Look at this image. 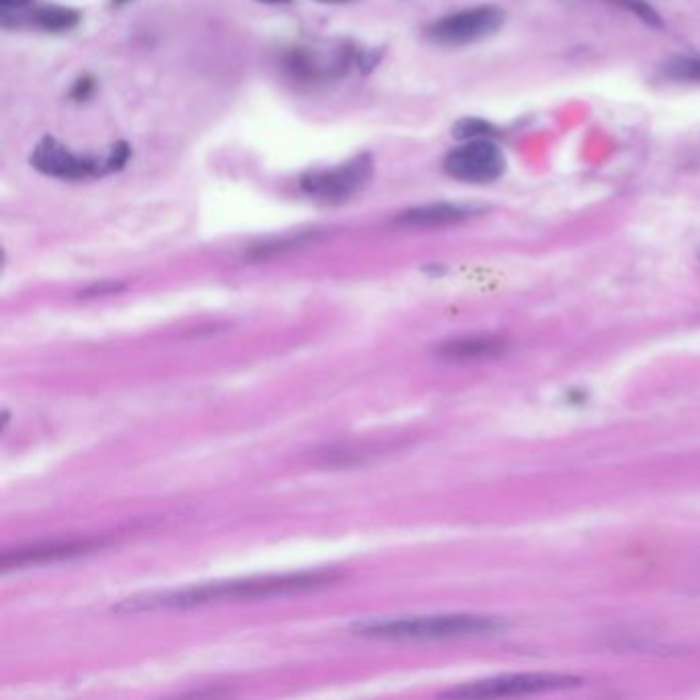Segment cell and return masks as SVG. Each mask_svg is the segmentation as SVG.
I'll return each instance as SVG.
<instances>
[{
  "mask_svg": "<svg viewBox=\"0 0 700 700\" xmlns=\"http://www.w3.org/2000/svg\"><path fill=\"white\" fill-rule=\"evenodd\" d=\"M341 579L335 571H300L284 575H265V577H247V579H230L216 583H202L185 590L144 594L122 600L111 610L120 614L132 612H152V610H183L196 608L220 600H257V598H276L288 594H300L333 586Z\"/></svg>",
  "mask_w": 700,
  "mask_h": 700,
  "instance_id": "obj_1",
  "label": "cell"
},
{
  "mask_svg": "<svg viewBox=\"0 0 700 700\" xmlns=\"http://www.w3.org/2000/svg\"><path fill=\"white\" fill-rule=\"evenodd\" d=\"M505 629V622L495 616L479 614H438V616H407V618H372L358 620L352 633L364 639H395V641H438L456 637L493 635Z\"/></svg>",
  "mask_w": 700,
  "mask_h": 700,
  "instance_id": "obj_2",
  "label": "cell"
},
{
  "mask_svg": "<svg viewBox=\"0 0 700 700\" xmlns=\"http://www.w3.org/2000/svg\"><path fill=\"white\" fill-rule=\"evenodd\" d=\"M374 175L372 154L360 152L331 169H310L300 177V187L308 198L323 204H343L368 185Z\"/></svg>",
  "mask_w": 700,
  "mask_h": 700,
  "instance_id": "obj_3",
  "label": "cell"
},
{
  "mask_svg": "<svg viewBox=\"0 0 700 700\" xmlns=\"http://www.w3.org/2000/svg\"><path fill=\"white\" fill-rule=\"evenodd\" d=\"M354 60L356 52L349 42H313L286 50L282 68L296 81L323 83L347 74Z\"/></svg>",
  "mask_w": 700,
  "mask_h": 700,
  "instance_id": "obj_4",
  "label": "cell"
},
{
  "mask_svg": "<svg viewBox=\"0 0 700 700\" xmlns=\"http://www.w3.org/2000/svg\"><path fill=\"white\" fill-rule=\"evenodd\" d=\"M505 13L495 5H481L450 13L427 27V40L440 46H466L487 40L501 29Z\"/></svg>",
  "mask_w": 700,
  "mask_h": 700,
  "instance_id": "obj_5",
  "label": "cell"
},
{
  "mask_svg": "<svg viewBox=\"0 0 700 700\" xmlns=\"http://www.w3.org/2000/svg\"><path fill=\"white\" fill-rule=\"evenodd\" d=\"M581 680L567 674H510L487 678L471 684H462L458 688L442 692L448 698H499V696H522L547 690L575 688Z\"/></svg>",
  "mask_w": 700,
  "mask_h": 700,
  "instance_id": "obj_6",
  "label": "cell"
},
{
  "mask_svg": "<svg viewBox=\"0 0 700 700\" xmlns=\"http://www.w3.org/2000/svg\"><path fill=\"white\" fill-rule=\"evenodd\" d=\"M444 169L456 181L487 185L505 173V157L495 142L471 140L448 154Z\"/></svg>",
  "mask_w": 700,
  "mask_h": 700,
  "instance_id": "obj_7",
  "label": "cell"
},
{
  "mask_svg": "<svg viewBox=\"0 0 700 700\" xmlns=\"http://www.w3.org/2000/svg\"><path fill=\"white\" fill-rule=\"evenodd\" d=\"M29 163L35 171L56 179L81 181L89 177H99L97 157L74 154L70 148H66L62 142H58L52 136H46L35 144Z\"/></svg>",
  "mask_w": 700,
  "mask_h": 700,
  "instance_id": "obj_8",
  "label": "cell"
},
{
  "mask_svg": "<svg viewBox=\"0 0 700 700\" xmlns=\"http://www.w3.org/2000/svg\"><path fill=\"white\" fill-rule=\"evenodd\" d=\"M101 547L99 542H52V544H35V547L5 553L0 559L3 569H15V567H27V565H40V563H54V561H64V559H74L87 555Z\"/></svg>",
  "mask_w": 700,
  "mask_h": 700,
  "instance_id": "obj_9",
  "label": "cell"
},
{
  "mask_svg": "<svg viewBox=\"0 0 700 700\" xmlns=\"http://www.w3.org/2000/svg\"><path fill=\"white\" fill-rule=\"evenodd\" d=\"M483 212V206L477 204H452V202H438L417 206L411 210H405L397 216L399 226L409 228H438V226H450L469 220L473 216H479Z\"/></svg>",
  "mask_w": 700,
  "mask_h": 700,
  "instance_id": "obj_10",
  "label": "cell"
},
{
  "mask_svg": "<svg viewBox=\"0 0 700 700\" xmlns=\"http://www.w3.org/2000/svg\"><path fill=\"white\" fill-rule=\"evenodd\" d=\"M81 13L70 7L60 5H46L37 7L33 11H15V13H0V21L5 27H35L46 33H66L72 31L81 23Z\"/></svg>",
  "mask_w": 700,
  "mask_h": 700,
  "instance_id": "obj_11",
  "label": "cell"
},
{
  "mask_svg": "<svg viewBox=\"0 0 700 700\" xmlns=\"http://www.w3.org/2000/svg\"><path fill=\"white\" fill-rule=\"evenodd\" d=\"M503 352L499 337H458L436 347V354L446 360H483Z\"/></svg>",
  "mask_w": 700,
  "mask_h": 700,
  "instance_id": "obj_12",
  "label": "cell"
},
{
  "mask_svg": "<svg viewBox=\"0 0 700 700\" xmlns=\"http://www.w3.org/2000/svg\"><path fill=\"white\" fill-rule=\"evenodd\" d=\"M670 81L700 83V56H674L661 68Z\"/></svg>",
  "mask_w": 700,
  "mask_h": 700,
  "instance_id": "obj_13",
  "label": "cell"
},
{
  "mask_svg": "<svg viewBox=\"0 0 700 700\" xmlns=\"http://www.w3.org/2000/svg\"><path fill=\"white\" fill-rule=\"evenodd\" d=\"M132 157V148L128 142H115L111 144L105 152H101L97 157V169H99V177L111 175L115 171H122L126 167V163Z\"/></svg>",
  "mask_w": 700,
  "mask_h": 700,
  "instance_id": "obj_14",
  "label": "cell"
},
{
  "mask_svg": "<svg viewBox=\"0 0 700 700\" xmlns=\"http://www.w3.org/2000/svg\"><path fill=\"white\" fill-rule=\"evenodd\" d=\"M452 136L462 142L471 140H491L497 136V128L481 118H462L454 124Z\"/></svg>",
  "mask_w": 700,
  "mask_h": 700,
  "instance_id": "obj_15",
  "label": "cell"
},
{
  "mask_svg": "<svg viewBox=\"0 0 700 700\" xmlns=\"http://www.w3.org/2000/svg\"><path fill=\"white\" fill-rule=\"evenodd\" d=\"M319 235L317 232H304V235H298V237H290V239H280V241H269V243H263V245H257L251 249V257L253 259H263V257H271V255H278V253H284V251H292V249H298L310 241H315Z\"/></svg>",
  "mask_w": 700,
  "mask_h": 700,
  "instance_id": "obj_16",
  "label": "cell"
},
{
  "mask_svg": "<svg viewBox=\"0 0 700 700\" xmlns=\"http://www.w3.org/2000/svg\"><path fill=\"white\" fill-rule=\"evenodd\" d=\"M614 3H618L622 9H627L629 13H633L637 19H641L649 27H661V25H664V21H661L659 13L649 3H645V0H614Z\"/></svg>",
  "mask_w": 700,
  "mask_h": 700,
  "instance_id": "obj_17",
  "label": "cell"
},
{
  "mask_svg": "<svg viewBox=\"0 0 700 700\" xmlns=\"http://www.w3.org/2000/svg\"><path fill=\"white\" fill-rule=\"evenodd\" d=\"M126 288V284L122 282H101V284H95V286H89L85 288L79 298H97V296H109V294H115V292H122Z\"/></svg>",
  "mask_w": 700,
  "mask_h": 700,
  "instance_id": "obj_18",
  "label": "cell"
},
{
  "mask_svg": "<svg viewBox=\"0 0 700 700\" xmlns=\"http://www.w3.org/2000/svg\"><path fill=\"white\" fill-rule=\"evenodd\" d=\"M95 79H93V76H83V79H79V81H76L74 85H72V89H70V99H74V101H87L91 95H93V91H95Z\"/></svg>",
  "mask_w": 700,
  "mask_h": 700,
  "instance_id": "obj_19",
  "label": "cell"
},
{
  "mask_svg": "<svg viewBox=\"0 0 700 700\" xmlns=\"http://www.w3.org/2000/svg\"><path fill=\"white\" fill-rule=\"evenodd\" d=\"M382 56H384V50H382V48L362 50V52L358 54V66H360V70H362V72H372V70L380 64Z\"/></svg>",
  "mask_w": 700,
  "mask_h": 700,
  "instance_id": "obj_20",
  "label": "cell"
},
{
  "mask_svg": "<svg viewBox=\"0 0 700 700\" xmlns=\"http://www.w3.org/2000/svg\"><path fill=\"white\" fill-rule=\"evenodd\" d=\"M33 0H0V7L3 13H15V11H25Z\"/></svg>",
  "mask_w": 700,
  "mask_h": 700,
  "instance_id": "obj_21",
  "label": "cell"
},
{
  "mask_svg": "<svg viewBox=\"0 0 700 700\" xmlns=\"http://www.w3.org/2000/svg\"><path fill=\"white\" fill-rule=\"evenodd\" d=\"M257 3H263V5H288L290 0H257Z\"/></svg>",
  "mask_w": 700,
  "mask_h": 700,
  "instance_id": "obj_22",
  "label": "cell"
},
{
  "mask_svg": "<svg viewBox=\"0 0 700 700\" xmlns=\"http://www.w3.org/2000/svg\"><path fill=\"white\" fill-rule=\"evenodd\" d=\"M317 3H325V5H341V3H347V0H317Z\"/></svg>",
  "mask_w": 700,
  "mask_h": 700,
  "instance_id": "obj_23",
  "label": "cell"
},
{
  "mask_svg": "<svg viewBox=\"0 0 700 700\" xmlns=\"http://www.w3.org/2000/svg\"><path fill=\"white\" fill-rule=\"evenodd\" d=\"M128 3H132V0H111V5H113V7H124V5H128Z\"/></svg>",
  "mask_w": 700,
  "mask_h": 700,
  "instance_id": "obj_24",
  "label": "cell"
},
{
  "mask_svg": "<svg viewBox=\"0 0 700 700\" xmlns=\"http://www.w3.org/2000/svg\"><path fill=\"white\" fill-rule=\"evenodd\" d=\"M698 257H700V253H698Z\"/></svg>",
  "mask_w": 700,
  "mask_h": 700,
  "instance_id": "obj_25",
  "label": "cell"
}]
</instances>
